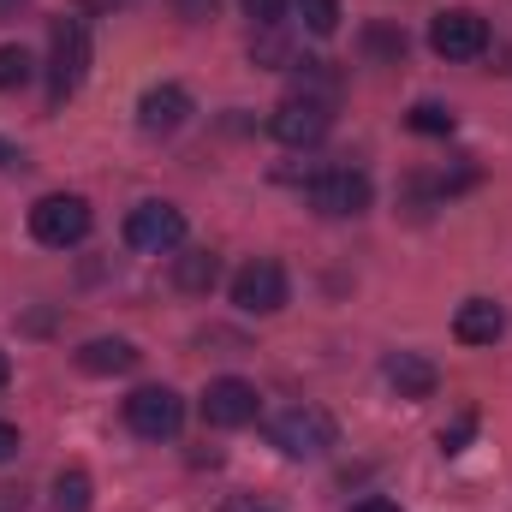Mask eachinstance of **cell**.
I'll list each match as a JSON object with an SVG mask.
<instances>
[{
	"instance_id": "1",
	"label": "cell",
	"mask_w": 512,
	"mask_h": 512,
	"mask_svg": "<svg viewBox=\"0 0 512 512\" xmlns=\"http://www.w3.org/2000/svg\"><path fill=\"white\" fill-rule=\"evenodd\" d=\"M84 72H90V30H84V18L66 12V18L48 24V102L54 108L72 102Z\"/></svg>"
},
{
	"instance_id": "2",
	"label": "cell",
	"mask_w": 512,
	"mask_h": 512,
	"mask_svg": "<svg viewBox=\"0 0 512 512\" xmlns=\"http://www.w3.org/2000/svg\"><path fill=\"white\" fill-rule=\"evenodd\" d=\"M90 227H96V215H90V203H84V197H72V191H48V197H36V203H30V239H36V245H48V251L84 245V239H90Z\"/></svg>"
},
{
	"instance_id": "3",
	"label": "cell",
	"mask_w": 512,
	"mask_h": 512,
	"mask_svg": "<svg viewBox=\"0 0 512 512\" xmlns=\"http://www.w3.org/2000/svg\"><path fill=\"white\" fill-rule=\"evenodd\" d=\"M268 441H274L286 459H322V453L340 441V429H334V417H328L322 405H286V411H274Z\"/></svg>"
},
{
	"instance_id": "4",
	"label": "cell",
	"mask_w": 512,
	"mask_h": 512,
	"mask_svg": "<svg viewBox=\"0 0 512 512\" xmlns=\"http://www.w3.org/2000/svg\"><path fill=\"white\" fill-rule=\"evenodd\" d=\"M126 429L137 441H173L185 429V399L173 387H137L126 399Z\"/></svg>"
},
{
	"instance_id": "5",
	"label": "cell",
	"mask_w": 512,
	"mask_h": 512,
	"mask_svg": "<svg viewBox=\"0 0 512 512\" xmlns=\"http://www.w3.org/2000/svg\"><path fill=\"white\" fill-rule=\"evenodd\" d=\"M126 245L137 256H173L185 245V215L173 203H137L126 215Z\"/></svg>"
},
{
	"instance_id": "6",
	"label": "cell",
	"mask_w": 512,
	"mask_h": 512,
	"mask_svg": "<svg viewBox=\"0 0 512 512\" xmlns=\"http://www.w3.org/2000/svg\"><path fill=\"white\" fill-rule=\"evenodd\" d=\"M334 126V108L328 102H310V96H286L274 114H268V131H274V143H286V149H316L322 137Z\"/></svg>"
},
{
	"instance_id": "7",
	"label": "cell",
	"mask_w": 512,
	"mask_h": 512,
	"mask_svg": "<svg viewBox=\"0 0 512 512\" xmlns=\"http://www.w3.org/2000/svg\"><path fill=\"white\" fill-rule=\"evenodd\" d=\"M429 48L441 60H477L489 48V18L471 12V6H447L435 24H429Z\"/></svg>"
},
{
	"instance_id": "8",
	"label": "cell",
	"mask_w": 512,
	"mask_h": 512,
	"mask_svg": "<svg viewBox=\"0 0 512 512\" xmlns=\"http://www.w3.org/2000/svg\"><path fill=\"white\" fill-rule=\"evenodd\" d=\"M233 304L245 316H274L286 304V268L274 256H251L239 274H233Z\"/></svg>"
},
{
	"instance_id": "9",
	"label": "cell",
	"mask_w": 512,
	"mask_h": 512,
	"mask_svg": "<svg viewBox=\"0 0 512 512\" xmlns=\"http://www.w3.org/2000/svg\"><path fill=\"white\" fill-rule=\"evenodd\" d=\"M370 197H376V185L358 167H328L310 179V209H322V215H364Z\"/></svg>"
},
{
	"instance_id": "10",
	"label": "cell",
	"mask_w": 512,
	"mask_h": 512,
	"mask_svg": "<svg viewBox=\"0 0 512 512\" xmlns=\"http://www.w3.org/2000/svg\"><path fill=\"white\" fill-rule=\"evenodd\" d=\"M203 423L209 429H245L256 423V387L239 376H221V382L203 387Z\"/></svg>"
},
{
	"instance_id": "11",
	"label": "cell",
	"mask_w": 512,
	"mask_h": 512,
	"mask_svg": "<svg viewBox=\"0 0 512 512\" xmlns=\"http://www.w3.org/2000/svg\"><path fill=\"white\" fill-rule=\"evenodd\" d=\"M191 120V90H179V84H155V90H143V102H137V126L149 131V137H167V131H179Z\"/></svg>"
},
{
	"instance_id": "12",
	"label": "cell",
	"mask_w": 512,
	"mask_h": 512,
	"mask_svg": "<svg viewBox=\"0 0 512 512\" xmlns=\"http://www.w3.org/2000/svg\"><path fill=\"white\" fill-rule=\"evenodd\" d=\"M507 334V310L495 298H465L459 316H453V340L459 346H495Z\"/></svg>"
},
{
	"instance_id": "13",
	"label": "cell",
	"mask_w": 512,
	"mask_h": 512,
	"mask_svg": "<svg viewBox=\"0 0 512 512\" xmlns=\"http://www.w3.org/2000/svg\"><path fill=\"white\" fill-rule=\"evenodd\" d=\"M382 376L399 399H435V387H441V370H435L423 352H393L382 364Z\"/></svg>"
},
{
	"instance_id": "14",
	"label": "cell",
	"mask_w": 512,
	"mask_h": 512,
	"mask_svg": "<svg viewBox=\"0 0 512 512\" xmlns=\"http://www.w3.org/2000/svg\"><path fill=\"white\" fill-rule=\"evenodd\" d=\"M78 370L84 376H126V370H137V346L131 340H90V346H78Z\"/></svg>"
},
{
	"instance_id": "15",
	"label": "cell",
	"mask_w": 512,
	"mask_h": 512,
	"mask_svg": "<svg viewBox=\"0 0 512 512\" xmlns=\"http://www.w3.org/2000/svg\"><path fill=\"white\" fill-rule=\"evenodd\" d=\"M215 280H221V256L215 251H179L173 256V286L179 292L203 298V292H215Z\"/></svg>"
},
{
	"instance_id": "16",
	"label": "cell",
	"mask_w": 512,
	"mask_h": 512,
	"mask_svg": "<svg viewBox=\"0 0 512 512\" xmlns=\"http://www.w3.org/2000/svg\"><path fill=\"white\" fill-rule=\"evenodd\" d=\"M54 512H90V477L78 465L54 477Z\"/></svg>"
},
{
	"instance_id": "17",
	"label": "cell",
	"mask_w": 512,
	"mask_h": 512,
	"mask_svg": "<svg viewBox=\"0 0 512 512\" xmlns=\"http://www.w3.org/2000/svg\"><path fill=\"white\" fill-rule=\"evenodd\" d=\"M292 6H298L310 36H334L340 30V0H292Z\"/></svg>"
},
{
	"instance_id": "18",
	"label": "cell",
	"mask_w": 512,
	"mask_h": 512,
	"mask_svg": "<svg viewBox=\"0 0 512 512\" xmlns=\"http://www.w3.org/2000/svg\"><path fill=\"white\" fill-rule=\"evenodd\" d=\"M405 126L423 131V137H447V131H453V114H447L441 102H417V108L405 114Z\"/></svg>"
},
{
	"instance_id": "19",
	"label": "cell",
	"mask_w": 512,
	"mask_h": 512,
	"mask_svg": "<svg viewBox=\"0 0 512 512\" xmlns=\"http://www.w3.org/2000/svg\"><path fill=\"white\" fill-rule=\"evenodd\" d=\"M30 66H36V60H30V48H24V42H6V48H0V90L24 84V78H30Z\"/></svg>"
},
{
	"instance_id": "20",
	"label": "cell",
	"mask_w": 512,
	"mask_h": 512,
	"mask_svg": "<svg viewBox=\"0 0 512 512\" xmlns=\"http://www.w3.org/2000/svg\"><path fill=\"white\" fill-rule=\"evenodd\" d=\"M245 12H251L256 30H274V24L286 18V0H245Z\"/></svg>"
},
{
	"instance_id": "21",
	"label": "cell",
	"mask_w": 512,
	"mask_h": 512,
	"mask_svg": "<svg viewBox=\"0 0 512 512\" xmlns=\"http://www.w3.org/2000/svg\"><path fill=\"white\" fill-rule=\"evenodd\" d=\"M471 429H477V417H471V411H465V417H459V423H453V429H441V453H459V447H465V441H471Z\"/></svg>"
},
{
	"instance_id": "22",
	"label": "cell",
	"mask_w": 512,
	"mask_h": 512,
	"mask_svg": "<svg viewBox=\"0 0 512 512\" xmlns=\"http://www.w3.org/2000/svg\"><path fill=\"white\" fill-rule=\"evenodd\" d=\"M221 512H280V507H274L268 495H227V501H221Z\"/></svg>"
},
{
	"instance_id": "23",
	"label": "cell",
	"mask_w": 512,
	"mask_h": 512,
	"mask_svg": "<svg viewBox=\"0 0 512 512\" xmlns=\"http://www.w3.org/2000/svg\"><path fill=\"white\" fill-rule=\"evenodd\" d=\"M370 54H405V30H370Z\"/></svg>"
},
{
	"instance_id": "24",
	"label": "cell",
	"mask_w": 512,
	"mask_h": 512,
	"mask_svg": "<svg viewBox=\"0 0 512 512\" xmlns=\"http://www.w3.org/2000/svg\"><path fill=\"white\" fill-rule=\"evenodd\" d=\"M352 512H399V501H387V495H370V501H358Z\"/></svg>"
},
{
	"instance_id": "25",
	"label": "cell",
	"mask_w": 512,
	"mask_h": 512,
	"mask_svg": "<svg viewBox=\"0 0 512 512\" xmlns=\"http://www.w3.org/2000/svg\"><path fill=\"white\" fill-rule=\"evenodd\" d=\"M18 453V429L12 423H0V459H12Z\"/></svg>"
},
{
	"instance_id": "26",
	"label": "cell",
	"mask_w": 512,
	"mask_h": 512,
	"mask_svg": "<svg viewBox=\"0 0 512 512\" xmlns=\"http://www.w3.org/2000/svg\"><path fill=\"white\" fill-rule=\"evenodd\" d=\"M0 167L12 173V167H24V149H12V143H0Z\"/></svg>"
},
{
	"instance_id": "27",
	"label": "cell",
	"mask_w": 512,
	"mask_h": 512,
	"mask_svg": "<svg viewBox=\"0 0 512 512\" xmlns=\"http://www.w3.org/2000/svg\"><path fill=\"white\" fill-rule=\"evenodd\" d=\"M12 382V364H6V352H0V387Z\"/></svg>"
}]
</instances>
